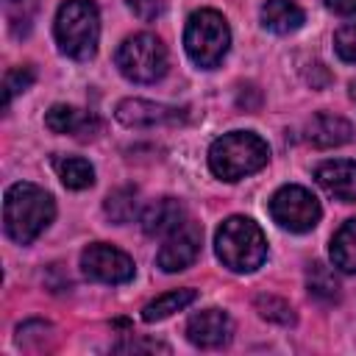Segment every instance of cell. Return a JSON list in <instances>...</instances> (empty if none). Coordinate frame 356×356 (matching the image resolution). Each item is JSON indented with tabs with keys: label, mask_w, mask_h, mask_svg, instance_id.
<instances>
[{
	"label": "cell",
	"mask_w": 356,
	"mask_h": 356,
	"mask_svg": "<svg viewBox=\"0 0 356 356\" xmlns=\"http://www.w3.org/2000/svg\"><path fill=\"white\" fill-rule=\"evenodd\" d=\"M267 161H270V147L253 131H231L214 139L209 147V167L222 181H239L245 175H253Z\"/></svg>",
	"instance_id": "obj_2"
},
{
	"label": "cell",
	"mask_w": 356,
	"mask_h": 356,
	"mask_svg": "<svg viewBox=\"0 0 356 356\" xmlns=\"http://www.w3.org/2000/svg\"><path fill=\"white\" fill-rule=\"evenodd\" d=\"M33 78H36L33 67H14V70H8L6 72V81H3V106L8 108V103L14 100V95L25 92L33 83Z\"/></svg>",
	"instance_id": "obj_24"
},
{
	"label": "cell",
	"mask_w": 356,
	"mask_h": 356,
	"mask_svg": "<svg viewBox=\"0 0 356 356\" xmlns=\"http://www.w3.org/2000/svg\"><path fill=\"white\" fill-rule=\"evenodd\" d=\"M214 253L234 273H253L267 259V239L250 217H228L214 234Z\"/></svg>",
	"instance_id": "obj_4"
},
{
	"label": "cell",
	"mask_w": 356,
	"mask_h": 356,
	"mask_svg": "<svg viewBox=\"0 0 356 356\" xmlns=\"http://www.w3.org/2000/svg\"><path fill=\"white\" fill-rule=\"evenodd\" d=\"M125 3L134 11V17H139L142 22H153L161 14V0H125Z\"/></svg>",
	"instance_id": "obj_26"
},
{
	"label": "cell",
	"mask_w": 356,
	"mask_h": 356,
	"mask_svg": "<svg viewBox=\"0 0 356 356\" xmlns=\"http://www.w3.org/2000/svg\"><path fill=\"white\" fill-rule=\"evenodd\" d=\"M228 44H231V28L220 11L200 8L186 19L184 47L200 70L217 67L222 61V56L228 53Z\"/></svg>",
	"instance_id": "obj_5"
},
{
	"label": "cell",
	"mask_w": 356,
	"mask_h": 356,
	"mask_svg": "<svg viewBox=\"0 0 356 356\" xmlns=\"http://www.w3.org/2000/svg\"><path fill=\"white\" fill-rule=\"evenodd\" d=\"M200 242H203V231L197 222L192 220H184L175 231L167 234L164 245L159 248V256H156V264L164 270V273H178V270H186L197 253H200Z\"/></svg>",
	"instance_id": "obj_9"
},
{
	"label": "cell",
	"mask_w": 356,
	"mask_h": 356,
	"mask_svg": "<svg viewBox=\"0 0 356 356\" xmlns=\"http://www.w3.org/2000/svg\"><path fill=\"white\" fill-rule=\"evenodd\" d=\"M306 286H309V295L317 298V300L331 303V300L339 298V281H337L334 270L325 267L323 261L309 264V270H306Z\"/></svg>",
	"instance_id": "obj_21"
},
{
	"label": "cell",
	"mask_w": 356,
	"mask_h": 356,
	"mask_svg": "<svg viewBox=\"0 0 356 356\" xmlns=\"http://www.w3.org/2000/svg\"><path fill=\"white\" fill-rule=\"evenodd\" d=\"M331 261L342 273H356V217L342 222L331 239Z\"/></svg>",
	"instance_id": "obj_18"
},
{
	"label": "cell",
	"mask_w": 356,
	"mask_h": 356,
	"mask_svg": "<svg viewBox=\"0 0 356 356\" xmlns=\"http://www.w3.org/2000/svg\"><path fill=\"white\" fill-rule=\"evenodd\" d=\"M186 220V209L175 197H159L142 211V231L150 236H167Z\"/></svg>",
	"instance_id": "obj_13"
},
{
	"label": "cell",
	"mask_w": 356,
	"mask_h": 356,
	"mask_svg": "<svg viewBox=\"0 0 356 356\" xmlns=\"http://www.w3.org/2000/svg\"><path fill=\"white\" fill-rule=\"evenodd\" d=\"M320 214H323L320 200H317L309 189H303V186L289 184V186H281V189L270 197V217H273L281 228H286V231H292V234H306V231H312V228L320 222Z\"/></svg>",
	"instance_id": "obj_7"
},
{
	"label": "cell",
	"mask_w": 356,
	"mask_h": 356,
	"mask_svg": "<svg viewBox=\"0 0 356 356\" xmlns=\"http://www.w3.org/2000/svg\"><path fill=\"white\" fill-rule=\"evenodd\" d=\"M56 172L67 189H89L95 184V167L81 156L56 159Z\"/></svg>",
	"instance_id": "obj_19"
},
{
	"label": "cell",
	"mask_w": 356,
	"mask_h": 356,
	"mask_svg": "<svg viewBox=\"0 0 356 356\" xmlns=\"http://www.w3.org/2000/svg\"><path fill=\"white\" fill-rule=\"evenodd\" d=\"M136 209H139V192L131 189V186L114 189V192L106 197V203H103L106 217H108L111 222H117V225L131 222V220L136 217Z\"/></svg>",
	"instance_id": "obj_20"
},
{
	"label": "cell",
	"mask_w": 356,
	"mask_h": 356,
	"mask_svg": "<svg viewBox=\"0 0 356 356\" xmlns=\"http://www.w3.org/2000/svg\"><path fill=\"white\" fill-rule=\"evenodd\" d=\"M323 3H325L328 11H334V14H339V17L356 14V0H323Z\"/></svg>",
	"instance_id": "obj_28"
},
{
	"label": "cell",
	"mask_w": 356,
	"mask_h": 356,
	"mask_svg": "<svg viewBox=\"0 0 356 356\" xmlns=\"http://www.w3.org/2000/svg\"><path fill=\"white\" fill-rule=\"evenodd\" d=\"M114 64L134 83H156L167 72V47L153 33H134L117 47Z\"/></svg>",
	"instance_id": "obj_6"
},
{
	"label": "cell",
	"mask_w": 356,
	"mask_h": 356,
	"mask_svg": "<svg viewBox=\"0 0 356 356\" xmlns=\"http://www.w3.org/2000/svg\"><path fill=\"white\" fill-rule=\"evenodd\" d=\"M350 97H353V103H356V81H350Z\"/></svg>",
	"instance_id": "obj_29"
},
{
	"label": "cell",
	"mask_w": 356,
	"mask_h": 356,
	"mask_svg": "<svg viewBox=\"0 0 356 356\" xmlns=\"http://www.w3.org/2000/svg\"><path fill=\"white\" fill-rule=\"evenodd\" d=\"M53 217H56V203L36 184L19 181L6 189L3 225H6V234L17 245H31L53 222Z\"/></svg>",
	"instance_id": "obj_1"
},
{
	"label": "cell",
	"mask_w": 356,
	"mask_h": 356,
	"mask_svg": "<svg viewBox=\"0 0 356 356\" xmlns=\"http://www.w3.org/2000/svg\"><path fill=\"white\" fill-rule=\"evenodd\" d=\"M56 44L64 56L86 61L97 53L100 14L95 0H64L56 11Z\"/></svg>",
	"instance_id": "obj_3"
},
{
	"label": "cell",
	"mask_w": 356,
	"mask_h": 356,
	"mask_svg": "<svg viewBox=\"0 0 356 356\" xmlns=\"http://www.w3.org/2000/svg\"><path fill=\"white\" fill-rule=\"evenodd\" d=\"M81 270L92 278V281H103V284H125L134 278V259L106 242H92L89 248H83L81 253Z\"/></svg>",
	"instance_id": "obj_8"
},
{
	"label": "cell",
	"mask_w": 356,
	"mask_h": 356,
	"mask_svg": "<svg viewBox=\"0 0 356 356\" xmlns=\"http://www.w3.org/2000/svg\"><path fill=\"white\" fill-rule=\"evenodd\" d=\"M197 292L195 289H172V292H164L159 298H153L145 309H142V320L145 323H159V320H167L170 314L186 309L189 303H195Z\"/></svg>",
	"instance_id": "obj_17"
},
{
	"label": "cell",
	"mask_w": 356,
	"mask_h": 356,
	"mask_svg": "<svg viewBox=\"0 0 356 356\" xmlns=\"http://www.w3.org/2000/svg\"><path fill=\"white\" fill-rule=\"evenodd\" d=\"M114 350H117V353H139V350H150V353L161 350V353H170L167 345L153 342V339H131V342H120V345H114Z\"/></svg>",
	"instance_id": "obj_27"
},
{
	"label": "cell",
	"mask_w": 356,
	"mask_h": 356,
	"mask_svg": "<svg viewBox=\"0 0 356 356\" xmlns=\"http://www.w3.org/2000/svg\"><path fill=\"white\" fill-rule=\"evenodd\" d=\"M3 11H6V22H8L11 33L25 36L33 28L36 0H3Z\"/></svg>",
	"instance_id": "obj_22"
},
{
	"label": "cell",
	"mask_w": 356,
	"mask_h": 356,
	"mask_svg": "<svg viewBox=\"0 0 356 356\" xmlns=\"http://www.w3.org/2000/svg\"><path fill=\"white\" fill-rule=\"evenodd\" d=\"M44 125L53 134H72V136H92V131L97 128V120L89 111H81L75 106L67 103H56L47 108L44 114Z\"/></svg>",
	"instance_id": "obj_15"
},
{
	"label": "cell",
	"mask_w": 356,
	"mask_h": 356,
	"mask_svg": "<svg viewBox=\"0 0 356 356\" xmlns=\"http://www.w3.org/2000/svg\"><path fill=\"white\" fill-rule=\"evenodd\" d=\"M306 14L295 0H267L261 6V25L273 33H292L303 25Z\"/></svg>",
	"instance_id": "obj_16"
},
{
	"label": "cell",
	"mask_w": 356,
	"mask_h": 356,
	"mask_svg": "<svg viewBox=\"0 0 356 356\" xmlns=\"http://www.w3.org/2000/svg\"><path fill=\"white\" fill-rule=\"evenodd\" d=\"M231 331H234L231 317L220 309H203V312L192 314L186 323V339L203 350L222 348L231 339Z\"/></svg>",
	"instance_id": "obj_11"
},
{
	"label": "cell",
	"mask_w": 356,
	"mask_h": 356,
	"mask_svg": "<svg viewBox=\"0 0 356 356\" xmlns=\"http://www.w3.org/2000/svg\"><path fill=\"white\" fill-rule=\"evenodd\" d=\"M334 50L342 61L356 64V22H348L334 33Z\"/></svg>",
	"instance_id": "obj_25"
},
{
	"label": "cell",
	"mask_w": 356,
	"mask_h": 356,
	"mask_svg": "<svg viewBox=\"0 0 356 356\" xmlns=\"http://www.w3.org/2000/svg\"><path fill=\"white\" fill-rule=\"evenodd\" d=\"M314 178L323 186V192L331 195L334 200H342V203L356 200V161H348V159L325 161L314 170Z\"/></svg>",
	"instance_id": "obj_12"
},
{
	"label": "cell",
	"mask_w": 356,
	"mask_h": 356,
	"mask_svg": "<svg viewBox=\"0 0 356 356\" xmlns=\"http://www.w3.org/2000/svg\"><path fill=\"white\" fill-rule=\"evenodd\" d=\"M117 120L128 128H153V125H175L186 120V108L142 100V97H128L117 103Z\"/></svg>",
	"instance_id": "obj_10"
},
{
	"label": "cell",
	"mask_w": 356,
	"mask_h": 356,
	"mask_svg": "<svg viewBox=\"0 0 356 356\" xmlns=\"http://www.w3.org/2000/svg\"><path fill=\"white\" fill-rule=\"evenodd\" d=\"M306 139L314 147H339L353 139V125L337 114H314L306 125Z\"/></svg>",
	"instance_id": "obj_14"
},
{
	"label": "cell",
	"mask_w": 356,
	"mask_h": 356,
	"mask_svg": "<svg viewBox=\"0 0 356 356\" xmlns=\"http://www.w3.org/2000/svg\"><path fill=\"white\" fill-rule=\"evenodd\" d=\"M253 306H256V312H259L264 320H270V323H278V325H292V323H295L292 306H289L286 300L275 298V295H256Z\"/></svg>",
	"instance_id": "obj_23"
}]
</instances>
